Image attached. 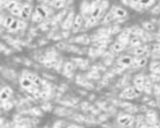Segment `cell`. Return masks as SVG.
Returning <instances> with one entry per match:
<instances>
[{
	"label": "cell",
	"mask_w": 160,
	"mask_h": 128,
	"mask_svg": "<svg viewBox=\"0 0 160 128\" xmlns=\"http://www.w3.org/2000/svg\"><path fill=\"white\" fill-rule=\"evenodd\" d=\"M75 127V125H70V126H68V127H66V128H74Z\"/></svg>",
	"instance_id": "cell-29"
},
{
	"label": "cell",
	"mask_w": 160,
	"mask_h": 128,
	"mask_svg": "<svg viewBox=\"0 0 160 128\" xmlns=\"http://www.w3.org/2000/svg\"><path fill=\"white\" fill-rule=\"evenodd\" d=\"M17 128H25V127H17Z\"/></svg>",
	"instance_id": "cell-32"
},
{
	"label": "cell",
	"mask_w": 160,
	"mask_h": 128,
	"mask_svg": "<svg viewBox=\"0 0 160 128\" xmlns=\"http://www.w3.org/2000/svg\"><path fill=\"white\" fill-rule=\"evenodd\" d=\"M66 70H68V71H71L72 70V68H74V66H72V64H70V62H68V64H66Z\"/></svg>",
	"instance_id": "cell-27"
},
{
	"label": "cell",
	"mask_w": 160,
	"mask_h": 128,
	"mask_svg": "<svg viewBox=\"0 0 160 128\" xmlns=\"http://www.w3.org/2000/svg\"><path fill=\"white\" fill-rule=\"evenodd\" d=\"M112 12H113V14L115 18H120V19H122V18L127 16V11H126L124 8H121V7H114Z\"/></svg>",
	"instance_id": "cell-6"
},
{
	"label": "cell",
	"mask_w": 160,
	"mask_h": 128,
	"mask_svg": "<svg viewBox=\"0 0 160 128\" xmlns=\"http://www.w3.org/2000/svg\"><path fill=\"white\" fill-rule=\"evenodd\" d=\"M97 21H98V20L94 19V18H92V16H91V18L87 21V26H92V25H94V24L97 23Z\"/></svg>",
	"instance_id": "cell-25"
},
{
	"label": "cell",
	"mask_w": 160,
	"mask_h": 128,
	"mask_svg": "<svg viewBox=\"0 0 160 128\" xmlns=\"http://www.w3.org/2000/svg\"><path fill=\"white\" fill-rule=\"evenodd\" d=\"M146 53V46H139V47H136V48H134L133 51V54L137 57H143V55Z\"/></svg>",
	"instance_id": "cell-12"
},
{
	"label": "cell",
	"mask_w": 160,
	"mask_h": 128,
	"mask_svg": "<svg viewBox=\"0 0 160 128\" xmlns=\"http://www.w3.org/2000/svg\"><path fill=\"white\" fill-rule=\"evenodd\" d=\"M32 7L30 4H25L22 7V11H21V19L22 20H27L29 18H32Z\"/></svg>",
	"instance_id": "cell-5"
},
{
	"label": "cell",
	"mask_w": 160,
	"mask_h": 128,
	"mask_svg": "<svg viewBox=\"0 0 160 128\" xmlns=\"http://www.w3.org/2000/svg\"><path fill=\"white\" fill-rule=\"evenodd\" d=\"M32 21L34 22V23H39V22H42L43 19H42V16H39L36 12H34L33 14H32Z\"/></svg>",
	"instance_id": "cell-22"
},
{
	"label": "cell",
	"mask_w": 160,
	"mask_h": 128,
	"mask_svg": "<svg viewBox=\"0 0 160 128\" xmlns=\"http://www.w3.org/2000/svg\"><path fill=\"white\" fill-rule=\"evenodd\" d=\"M20 29V20H17L14 19V21H13V23L11 24V26L9 27L8 30L11 32H14L17 31V30H19Z\"/></svg>",
	"instance_id": "cell-19"
},
{
	"label": "cell",
	"mask_w": 160,
	"mask_h": 128,
	"mask_svg": "<svg viewBox=\"0 0 160 128\" xmlns=\"http://www.w3.org/2000/svg\"><path fill=\"white\" fill-rule=\"evenodd\" d=\"M44 128H50V127H48V126H45V127H44Z\"/></svg>",
	"instance_id": "cell-31"
},
{
	"label": "cell",
	"mask_w": 160,
	"mask_h": 128,
	"mask_svg": "<svg viewBox=\"0 0 160 128\" xmlns=\"http://www.w3.org/2000/svg\"><path fill=\"white\" fill-rule=\"evenodd\" d=\"M144 82H145L144 76H136L135 79H134V84L136 85V87H144Z\"/></svg>",
	"instance_id": "cell-16"
},
{
	"label": "cell",
	"mask_w": 160,
	"mask_h": 128,
	"mask_svg": "<svg viewBox=\"0 0 160 128\" xmlns=\"http://www.w3.org/2000/svg\"><path fill=\"white\" fill-rule=\"evenodd\" d=\"M11 94H12V90L10 88H8V87H6L0 92V100L2 102H6L7 100H9V97H11Z\"/></svg>",
	"instance_id": "cell-8"
},
{
	"label": "cell",
	"mask_w": 160,
	"mask_h": 128,
	"mask_svg": "<svg viewBox=\"0 0 160 128\" xmlns=\"http://www.w3.org/2000/svg\"><path fill=\"white\" fill-rule=\"evenodd\" d=\"M118 62H120V65H121V66L128 67V66H131V65H133L134 64V59L132 58L131 56H128V55H125V56H123V57L120 58Z\"/></svg>",
	"instance_id": "cell-7"
},
{
	"label": "cell",
	"mask_w": 160,
	"mask_h": 128,
	"mask_svg": "<svg viewBox=\"0 0 160 128\" xmlns=\"http://www.w3.org/2000/svg\"><path fill=\"white\" fill-rule=\"evenodd\" d=\"M151 4H154V1H149V2H141V6L143 7H149V6H151Z\"/></svg>",
	"instance_id": "cell-28"
},
{
	"label": "cell",
	"mask_w": 160,
	"mask_h": 128,
	"mask_svg": "<svg viewBox=\"0 0 160 128\" xmlns=\"http://www.w3.org/2000/svg\"><path fill=\"white\" fill-rule=\"evenodd\" d=\"M134 64L137 67H144L147 65V58L146 57H137L136 59H134Z\"/></svg>",
	"instance_id": "cell-11"
},
{
	"label": "cell",
	"mask_w": 160,
	"mask_h": 128,
	"mask_svg": "<svg viewBox=\"0 0 160 128\" xmlns=\"http://www.w3.org/2000/svg\"><path fill=\"white\" fill-rule=\"evenodd\" d=\"M24 77L27 78L29 80H31L35 87H41V85L43 84V81H42V79L37 76V74H32V72H24Z\"/></svg>",
	"instance_id": "cell-3"
},
{
	"label": "cell",
	"mask_w": 160,
	"mask_h": 128,
	"mask_svg": "<svg viewBox=\"0 0 160 128\" xmlns=\"http://www.w3.org/2000/svg\"><path fill=\"white\" fill-rule=\"evenodd\" d=\"M74 128H83V127H80V126H76V125H75Z\"/></svg>",
	"instance_id": "cell-30"
},
{
	"label": "cell",
	"mask_w": 160,
	"mask_h": 128,
	"mask_svg": "<svg viewBox=\"0 0 160 128\" xmlns=\"http://www.w3.org/2000/svg\"><path fill=\"white\" fill-rule=\"evenodd\" d=\"M72 12H71L70 14L68 16V18H67V20L65 21V23H64V29L65 30H68V29H70V27H72V24H74V22H72Z\"/></svg>",
	"instance_id": "cell-14"
},
{
	"label": "cell",
	"mask_w": 160,
	"mask_h": 128,
	"mask_svg": "<svg viewBox=\"0 0 160 128\" xmlns=\"http://www.w3.org/2000/svg\"><path fill=\"white\" fill-rule=\"evenodd\" d=\"M35 12L39 14V16H42V19H46L47 16H48V9L45 7V6H37L36 7V10H35Z\"/></svg>",
	"instance_id": "cell-10"
},
{
	"label": "cell",
	"mask_w": 160,
	"mask_h": 128,
	"mask_svg": "<svg viewBox=\"0 0 160 128\" xmlns=\"http://www.w3.org/2000/svg\"><path fill=\"white\" fill-rule=\"evenodd\" d=\"M128 34L125 32V33H122L120 36H118V42H121L122 44H126V43H128L129 42V39H128Z\"/></svg>",
	"instance_id": "cell-20"
},
{
	"label": "cell",
	"mask_w": 160,
	"mask_h": 128,
	"mask_svg": "<svg viewBox=\"0 0 160 128\" xmlns=\"http://www.w3.org/2000/svg\"><path fill=\"white\" fill-rule=\"evenodd\" d=\"M123 48H124V44H122L121 42H115L112 45V51H115V53H120V51H123Z\"/></svg>",
	"instance_id": "cell-15"
},
{
	"label": "cell",
	"mask_w": 160,
	"mask_h": 128,
	"mask_svg": "<svg viewBox=\"0 0 160 128\" xmlns=\"http://www.w3.org/2000/svg\"><path fill=\"white\" fill-rule=\"evenodd\" d=\"M52 4H53V6H54L55 8H62V6H64V4H65V2H64V1H54V2H52Z\"/></svg>",
	"instance_id": "cell-26"
},
{
	"label": "cell",
	"mask_w": 160,
	"mask_h": 128,
	"mask_svg": "<svg viewBox=\"0 0 160 128\" xmlns=\"http://www.w3.org/2000/svg\"><path fill=\"white\" fill-rule=\"evenodd\" d=\"M102 13V7H101V2H98V4H94V6L91 8V12H90V14L92 18L98 20L100 18Z\"/></svg>",
	"instance_id": "cell-4"
},
{
	"label": "cell",
	"mask_w": 160,
	"mask_h": 128,
	"mask_svg": "<svg viewBox=\"0 0 160 128\" xmlns=\"http://www.w3.org/2000/svg\"><path fill=\"white\" fill-rule=\"evenodd\" d=\"M20 83H21V87H22V88H24V89L30 90V89H32V88H35L34 83H33L31 80H29L27 78H25V77H22L21 79H20Z\"/></svg>",
	"instance_id": "cell-9"
},
{
	"label": "cell",
	"mask_w": 160,
	"mask_h": 128,
	"mask_svg": "<svg viewBox=\"0 0 160 128\" xmlns=\"http://www.w3.org/2000/svg\"><path fill=\"white\" fill-rule=\"evenodd\" d=\"M83 22H85V19H83V16L82 14H77V16L74 18V24H72V31L74 32H78L81 26L83 25Z\"/></svg>",
	"instance_id": "cell-2"
},
{
	"label": "cell",
	"mask_w": 160,
	"mask_h": 128,
	"mask_svg": "<svg viewBox=\"0 0 160 128\" xmlns=\"http://www.w3.org/2000/svg\"><path fill=\"white\" fill-rule=\"evenodd\" d=\"M114 18H115V16H114L113 12L110 11V12H108V13H106L105 16H104V18H103V21H102V22H103V23H110V22H112V21H113Z\"/></svg>",
	"instance_id": "cell-18"
},
{
	"label": "cell",
	"mask_w": 160,
	"mask_h": 128,
	"mask_svg": "<svg viewBox=\"0 0 160 128\" xmlns=\"http://www.w3.org/2000/svg\"><path fill=\"white\" fill-rule=\"evenodd\" d=\"M143 26L146 29V30H149V31H152L154 29H155V26H154V24L150 23V22H145L144 24H143Z\"/></svg>",
	"instance_id": "cell-23"
},
{
	"label": "cell",
	"mask_w": 160,
	"mask_h": 128,
	"mask_svg": "<svg viewBox=\"0 0 160 128\" xmlns=\"http://www.w3.org/2000/svg\"><path fill=\"white\" fill-rule=\"evenodd\" d=\"M117 123L122 127H128L134 123V118L131 115H121L117 118Z\"/></svg>",
	"instance_id": "cell-1"
},
{
	"label": "cell",
	"mask_w": 160,
	"mask_h": 128,
	"mask_svg": "<svg viewBox=\"0 0 160 128\" xmlns=\"http://www.w3.org/2000/svg\"><path fill=\"white\" fill-rule=\"evenodd\" d=\"M141 39L138 37V36H133V37H131V39H129V45L132 47H139L141 46Z\"/></svg>",
	"instance_id": "cell-13"
},
{
	"label": "cell",
	"mask_w": 160,
	"mask_h": 128,
	"mask_svg": "<svg viewBox=\"0 0 160 128\" xmlns=\"http://www.w3.org/2000/svg\"><path fill=\"white\" fill-rule=\"evenodd\" d=\"M13 21H14V19H13V16H6V19H4V26H6L7 29H9V27L11 26V24L13 23Z\"/></svg>",
	"instance_id": "cell-21"
},
{
	"label": "cell",
	"mask_w": 160,
	"mask_h": 128,
	"mask_svg": "<svg viewBox=\"0 0 160 128\" xmlns=\"http://www.w3.org/2000/svg\"><path fill=\"white\" fill-rule=\"evenodd\" d=\"M160 69V62H152L151 64V70L152 71H154V72H155V71H158V70Z\"/></svg>",
	"instance_id": "cell-24"
},
{
	"label": "cell",
	"mask_w": 160,
	"mask_h": 128,
	"mask_svg": "<svg viewBox=\"0 0 160 128\" xmlns=\"http://www.w3.org/2000/svg\"><path fill=\"white\" fill-rule=\"evenodd\" d=\"M21 11H22V7H20L19 4H17L13 8L10 10V13L12 16H21Z\"/></svg>",
	"instance_id": "cell-17"
}]
</instances>
